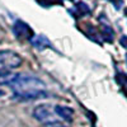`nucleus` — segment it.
Returning a JSON list of instances; mask_svg holds the SVG:
<instances>
[{
	"instance_id": "2eb2a0df",
	"label": "nucleus",
	"mask_w": 127,
	"mask_h": 127,
	"mask_svg": "<svg viewBox=\"0 0 127 127\" xmlns=\"http://www.w3.org/2000/svg\"><path fill=\"white\" fill-rule=\"evenodd\" d=\"M3 94H4V92H3V90H0V95H3Z\"/></svg>"
},
{
	"instance_id": "a211bd4d",
	"label": "nucleus",
	"mask_w": 127,
	"mask_h": 127,
	"mask_svg": "<svg viewBox=\"0 0 127 127\" xmlns=\"http://www.w3.org/2000/svg\"><path fill=\"white\" fill-rule=\"evenodd\" d=\"M70 1H72V0H70Z\"/></svg>"
},
{
	"instance_id": "7ed1b4c3",
	"label": "nucleus",
	"mask_w": 127,
	"mask_h": 127,
	"mask_svg": "<svg viewBox=\"0 0 127 127\" xmlns=\"http://www.w3.org/2000/svg\"><path fill=\"white\" fill-rule=\"evenodd\" d=\"M34 117L39 121V122H43L46 125H51V123H59L57 118H56V111L54 108V111L51 109V107L48 104H42L38 105V107L34 109L33 112Z\"/></svg>"
},
{
	"instance_id": "6e6552de",
	"label": "nucleus",
	"mask_w": 127,
	"mask_h": 127,
	"mask_svg": "<svg viewBox=\"0 0 127 127\" xmlns=\"http://www.w3.org/2000/svg\"><path fill=\"white\" fill-rule=\"evenodd\" d=\"M76 9V15L78 17H84V15H89L90 14V8L83 1H79L75 6Z\"/></svg>"
},
{
	"instance_id": "f8f14e48",
	"label": "nucleus",
	"mask_w": 127,
	"mask_h": 127,
	"mask_svg": "<svg viewBox=\"0 0 127 127\" xmlns=\"http://www.w3.org/2000/svg\"><path fill=\"white\" fill-rule=\"evenodd\" d=\"M108 1H111V3L116 6V9H121L122 5H123V1H122V0H108Z\"/></svg>"
},
{
	"instance_id": "9d476101",
	"label": "nucleus",
	"mask_w": 127,
	"mask_h": 127,
	"mask_svg": "<svg viewBox=\"0 0 127 127\" xmlns=\"http://www.w3.org/2000/svg\"><path fill=\"white\" fill-rule=\"evenodd\" d=\"M37 3L41 5V6H45V8H50L55 4H60L59 0H37Z\"/></svg>"
},
{
	"instance_id": "4468645a",
	"label": "nucleus",
	"mask_w": 127,
	"mask_h": 127,
	"mask_svg": "<svg viewBox=\"0 0 127 127\" xmlns=\"http://www.w3.org/2000/svg\"><path fill=\"white\" fill-rule=\"evenodd\" d=\"M46 127H65L60 123H51V125H46Z\"/></svg>"
},
{
	"instance_id": "39448f33",
	"label": "nucleus",
	"mask_w": 127,
	"mask_h": 127,
	"mask_svg": "<svg viewBox=\"0 0 127 127\" xmlns=\"http://www.w3.org/2000/svg\"><path fill=\"white\" fill-rule=\"evenodd\" d=\"M99 23H100V37L103 38V41L108 42V43H112L113 38H114V33H113V29L111 28L109 23L104 19L103 15H100V18H99Z\"/></svg>"
},
{
	"instance_id": "0eeeda50",
	"label": "nucleus",
	"mask_w": 127,
	"mask_h": 127,
	"mask_svg": "<svg viewBox=\"0 0 127 127\" xmlns=\"http://www.w3.org/2000/svg\"><path fill=\"white\" fill-rule=\"evenodd\" d=\"M55 111L57 113L59 117L64 118V120H67V121H71L72 118V114H74V111L69 107H64V105H56L55 107Z\"/></svg>"
},
{
	"instance_id": "423d86ee",
	"label": "nucleus",
	"mask_w": 127,
	"mask_h": 127,
	"mask_svg": "<svg viewBox=\"0 0 127 127\" xmlns=\"http://www.w3.org/2000/svg\"><path fill=\"white\" fill-rule=\"evenodd\" d=\"M31 42H32V45L38 50H45L46 47H51L50 41L45 36H34Z\"/></svg>"
},
{
	"instance_id": "dca6fc26",
	"label": "nucleus",
	"mask_w": 127,
	"mask_h": 127,
	"mask_svg": "<svg viewBox=\"0 0 127 127\" xmlns=\"http://www.w3.org/2000/svg\"><path fill=\"white\" fill-rule=\"evenodd\" d=\"M125 13H126V14H127V9H126V10H125Z\"/></svg>"
},
{
	"instance_id": "ddd939ff",
	"label": "nucleus",
	"mask_w": 127,
	"mask_h": 127,
	"mask_svg": "<svg viewBox=\"0 0 127 127\" xmlns=\"http://www.w3.org/2000/svg\"><path fill=\"white\" fill-rule=\"evenodd\" d=\"M120 43H121V46H122V47L127 48V36H122V37H121Z\"/></svg>"
},
{
	"instance_id": "f257e3e1",
	"label": "nucleus",
	"mask_w": 127,
	"mask_h": 127,
	"mask_svg": "<svg viewBox=\"0 0 127 127\" xmlns=\"http://www.w3.org/2000/svg\"><path fill=\"white\" fill-rule=\"evenodd\" d=\"M15 97L22 99H34L46 95V84L37 78L28 75H18L9 83Z\"/></svg>"
},
{
	"instance_id": "9b49d317",
	"label": "nucleus",
	"mask_w": 127,
	"mask_h": 127,
	"mask_svg": "<svg viewBox=\"0 0 127 127\" xmlns=\"http://www.w3.org/2000/svg\"><path fill=\"white\" fill-rule=\"evenodd\" d=\"M116 81H117L120 85H126L127 84V75L125 72H118L116 75Z\"/></svg>"
},
{
	"instance_id": "1a4fd4ad",
	"label": "nucleus",
	"mask_w": 127,
	"mask_h": 127,
	"mask_svg": "<svg viewBox=\"0 0 127 127\" xmlns=\"http://www.w3.org/2000/svg\"><path fill=\"white\" fill-rule=\"evenodd\" d=\"M89 28L85 31V33H87V36L90 38V39H93V41H95V42H99V38H102L99 34H98V32H97V29H95L93 26H88Z\"/></svg>"
},
{
	"instance_id": "f03ea898",
	"label": "nucleus",
	"mask_w": 127,
	"mask_h": 127,
	"mask_svg": "<svg viewBox=\"0 0 127 127\" xmlns=\"http://www.w3.org/2000/svg\"><path fill=\"white\" fill-rule=\"evenodd\" d=\"M22 65V57L13 51H0V74L9 72Z\"/></svg>"
},
{
	"instance_id": "20e7f679",
	"label": "nucleus",
	"mask_w": 127,
	"mask_h": 127,
	"mask_svg": "<svg viewBox=\"0 0 127 127\" xmlns=\"http://www.w3.org/2000/svg\"><path fill=\"white\" fill-rule=\"evenodd\" d=\"M13 32L15 37H18L19 39H28V41H32V38H33V31H32V28L24 23V22H20V20H18V22H15L14 27H13Z\"/></svg>"
},
{
	"instance_id": "f3484780",
	"label": "nucleus",
	"mask_w": 127,
	"mask_h": 127,
	"mask_svg": "<svg viewBox=\"0 0 127 127\" xmlns=\"http://www.w3.org/2000/svg\"><path fill=\"white\" fill-rule=\"evenodd\" d=\"M126 61H127V55H126Z\"/></svg>"
}]
</instances>
